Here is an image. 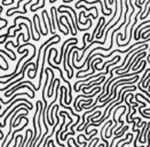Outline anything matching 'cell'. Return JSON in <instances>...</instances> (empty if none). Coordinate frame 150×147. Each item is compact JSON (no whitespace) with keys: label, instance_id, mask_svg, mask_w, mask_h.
<instances>
[{"label":"cell","instance_id":"obj_1","mask_svg":"<svg viewBox=\"0 0 150 147\" xmlns=\"http://www.w3.org/2000/svg\"><path fill=\"white\" fill-rule=\"evenodd\" d=\"M19 101L24 102V104H26V105H28V106H30V107H32V108H33L32 104H31V102H30V101H28V100H26V99H15V100H13V101H12V102H11V104H9V106H8V107H7V108H6V109H5V110H4V113H2V114H0V117H4V115H5V114H6V113H7V112H8V110H9V109H11V108H12V107H13V106H14V105H15V104H16V102H19Z\"/></svg>","mask_w":150,"mask_h":147},{"label":"cell","instance_id":"obj_10","mask_svg":"<svg viewBox=\"0 0 150 147\" xmlns=\"http://www.w3.org/2000/svg\"><path fill=\"white\" fill-rule=\"evenodd\" d=\"M63 1H64V2H67V1H68V0H63Z\"/></svg>","mask_w":150,"mask_h":147},{"label":"cell","instance_id":"obj_5","mask_svg":"<svg viewBox=\"0 0 150 147\" xmlns=\"http://www.w3.org/2000/svg\"><path fill=\"white\" fill-rule=\"evenodd\" d=\"M30 132H31V129H28V130H26L25 137H24V139H23V143H19L18 147H23V146H24V144H25V141H26V139H28V136H29V133H30Z\"/></svg>","mask_w":150,"mask_h":147},{"label":"cell","instance_id":"obj_4","mask_svg":"<svg viewBox=\"0 0 150 147\" xmlns=\"http://www.w3.org/2000/svg\"><path fill=\"white\" fill-rule=\"evenodd\" d=\"M76 8H83V9H86V11H91V9H95V17H97L99 16V9L96 8V7H92V8H87L86 6H84V5H79V6H77Z\"/></svg>","mask_w":150,"mask_h":147},{"label":"cell","instance_id":"obj_2","mask_svg":"<svg viewBox=\"0 0 150 147\" xmlns=\"http://www.w3.org/2000/svg\"><path fill=\"white\" fill-rule=\"evenodd\" d=\"M149 39H150V33H149L148 38H147V39H146V40L141 41V43H136V44H134V46H141V45H144V44H146V43H147V41H148V40H149ZM131 48H133V46H129V47H128V48H127V50H126V51H120V50H116V51H115V52H119V53H124V54H126V53H127V52H128V51H129V50H131Z\"/></svg>","mask_w":150,"mask_h":147},{"label":"cell","instance_id":"obj_8","mask_svg":"<svg viewBox=\"0 0 150 147\" xmlns=\"http://www.w3.org/2000/svg\"><path fill=\"white\" fill-rule=\"evenodd\" d=\"M45 7V0H43V4H41V6L40 7H34V8L31 9V12H36L37 9H40V8H44Z\"/></svg>","mask_w":150,"mask_h":147},{"label":"cell","instance_id":"obj_9","mask_svg":"<svg viewBox=\"0 0 150 147\" xmlns=\"http://www.w3.org/2000/svg\"><path fill=\"white\" fill-rule=\"evenodd\" d=\"M6 26H7V21H6V22H4V25H2V26H0V31H1L4 28H6Z\"/></svg>","mask_w":150,"mask_h":147},{"label":"cell","instance_id":"obj_7","mask_svg":"<svg viewBox=\"0 0 150 147\" xmlns=\"http://www.w3.org/2000/svg\"><path fill=\"white\" fill-rule=\"evenodd\" d=\"M0 58H1V59H2V60H4L5 65H6V66H5V68H6V69H7V70H8V69H9V66H8V62H7V61H6V59H5V55L0 54Z\"/></svg>","mask_w":150,"mask_h":147},{"label":"cell","instance_id":"obj_6","mask_svg":"<svg viewBox=\"0 0 150 147\" xmlns=\"http://www.w3.org/2000/svg\"><path fill=\"white\" fill-rule=\"evenodd\" d=\"M0 53H2V54H4V55H7V56H8L9 59H11L12 61H15V60H16V58H15V56L11 55V54H9L8 52H6V51H4V50H0Z\"/></svg>","mask_w":150,"mask_h":147},{"label":"cell","instance_id":"obj_3","mask_svg":"<svg viewBox=\"0 0 150 147\" xmlns=\"http://www.w3.org/2000/svg\"><path fill=\"white\" fill-rule=\"evenodd\" d=\"M127 130H128V125L124 126V128L122 129V131H119V132H118V133H116V137H115V138H114V140H112V143H115V141L117 140V138H120V137H122L123 134H124L125 132L127 131ZM112 143H111V144H112Z\"/></svg>","mask_w":150,"mask_h":147}]
</instances>
